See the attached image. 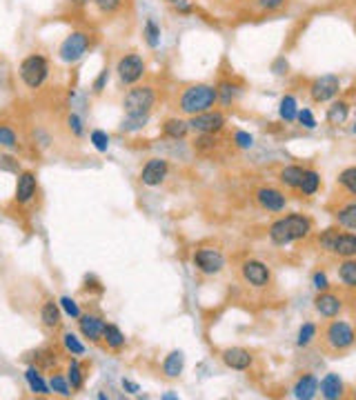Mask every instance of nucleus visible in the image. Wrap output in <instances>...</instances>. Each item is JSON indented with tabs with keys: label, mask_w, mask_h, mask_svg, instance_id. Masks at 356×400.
<instances>
[{
	"label": "nucleus",
	"mask_w": 356,
	"mask_h": 400,
	"mask_svg": "<svg viewBox=\"0 0 356 400\" xmlns=\"http://www.w3.org/2000/svg\"><path fill=\"white\" fill-rule=\"evenodd\" d=\"M122 389H127L130 394H138V392H141V387H138L136 382H132L130 378H122Z\"/></svg>",
	"instance_id": "nucleus-55"
},
{
	"label": "nucleus",
	"mask_w": 356,
	"mask_h": 400,
	"mask_svg": "<svg viewBox=\"0 0 356 400\" xmlns=\"http://www.w3.org/2000/svg\"><path fill=\"white\" fill-rule=\"evenodd\" d=\"M107 81H110V69H103V71L98 73V78L94 81V91H96V94H101V91L105 89Z\"/></svg>",
	"instance_id": "nucleus-53"
},
{
	"label": "nucleus",
	"mask_w": 356,
	"mask_h": 400,
	"mask_svg": "<svg viewBox=\"0 0 356 400\" xmlns=\"http://www.w3.org/2000/svg\"><path fill=\"white\" fill-rule=\"evenodd\" d=\"M234 143H236V147H239V149H250V147L254 145V136L239 129V131L234 134Z\"/></svg>",
	"instance_id": "nucleus-48"
},
{
	"label": "nucleus",
	"mask_w": 356,
	"mask_h": 400,
	"mask_svg": "<svg viewBox=\"0 0 356 400\" xmlns=\"http://www.w3.org/2000/svg\"><path fill=\"white\" fill-rule=\"evenodd\" d=\"M69 3H71L74 7H85V5L91 3V0H69Z\"/></svg>",
	"instance_id": "nucleus-56"
},
{
	"label": "nucleus",
	"mask_w": 356,
	"mask_h": 400,
	"mask_svg": "<svg viewBox=\"0 0 356 400\" xmlns=\"http://www.w3.org/2000/svg\"><path fill=\"white\" fill-rule=\"evenodd\" d=\"M216 105H219V94H216V87L207 85V83H198V85L188 87L178 98L180 112L188 116L209 112Z\"/></svg>",
	"instance_id": "nucleus-2"
},
{
	"label": "nucleus",
	"mask_w": 356,
	"mask_h": 400,
	"mask_svg": "<svg viewBox=\"0 0 356 400\" xmlns=\"http://www.w3.org/2000/svg\"><path fill=\"white\" fill-rule=\"evenodd\" d=\"M58 305H60V310H63L67 316H71V318H79L81 316V307H79V302H76L74 298L63 296V298L58 300Z\"/></svg>",
	"instance_id": "nucleus-44"
},
{
	"label": "nucleus",
	"mask_w": 356,
	"mask_h": 400,
	"mask_svg": "<svg viewBox=\"0 0 356 400\" xmlns=\"http://www.w3.org/2000/svg\"><path fill=\"white\" fill-rule=\"evenodd\" d=\"M332 254L340 256V258H354L356 256V236L352 232L348 234H338Z\"/></svg>",
	"instance_id": "nucleus-22"
},
{
	"label": "nucleus",
	"mask_w": 356,
	"mask_h": 400,
	"mask_svg": "<svg viewBox=\"0 0 356 400\" xmlns=\"http://www.w3.org/2000/svg\"><path fill=\"white\" fill-rule=\"evenodd\" d=\"M67 127H69V131L76 136V138H81L83 134H85V125H83V118L79 116V114H69L67 116Z\"/></svg>",
	"instance_id": "nucleus-46"
},
{
	"label": "nucleus",
	"mask_w": 356,
	"mask_h": 400,
	"mask_svg": "<svg viewBox=\"0 0 356 400\" xmlns=\"http://www.w3.org/2000/svg\"><path fill=\"white\" fill-rule=\"evenodd\" d=\"M174 7L180 11V13H192L194 11V5H192V0H176Z\"/></svg>",
	"instance_id": "nucleus-54"
},
{
	"label": "nucleus",
	"mask_w": 356,
	"mask_h": 400,
	"mask_svg": "<svg viewBox=\"0 0 356 400\" xmlns=\"http://www.w3.org/2000/svg\"><path fill=\"white\" fill-rule=\"evenodd\" d=\"M287 0H256V5L263 9V11H278L285 7Z\"/></svg>",
	"instance_id": "nucleus-50"
},
{
	"label": "nucleus",
	"mask_w": 356,
	"mask_h": 400,
	"mask_svg": "<svg viewBox=\"0 0 356 400\" xmlns=\"http://www.w3.org/2000/svg\"><path fill=\"white\" fill-rule=\"evenodd\" d=\"M314 310L323 318H336L343 310V298L332 294V291H318V296L314 298Z\"/></svg>",
	"instance_id": "nucleus-15"
},
{
	"label": "nucleus",
	"mask_w": 356,
	"mask_h": 400,
	"mask_svg": "<svg viewBox=\"0 0 356 400\" xmlns=\"http://www.w3.org/2000/svg\"><path fill=\"white\" fill-rule=\"evenodd\" d=\"M194 267L205 273V276H216L221 273L225 267V256L221 249H214V247H200L194 252Z\"/></svg>",
	"instance_id": "nucleus-7"
},
{
	"label": "nucleus",
	"mask_w": 356,
	"mask_h": 400,
	"mask_svg": "<svg viewBox=\"0 0 356 400\" xmlns=\"http://www.w3.org/2000/svg\"><path fill=\"white\" fill-rule=\"evenodd\" d=\"M318 394V378L312 374H305L297 380V384L292 387V396L299 400H312Z\"/></svg>",
	"instance_id": "nucleus-19"
},
{
	"label": "nucleus",
	"mask_w": 356,
	"mask_h": 400,
	"mask_svg": "<svg viewBox=\"0 0 356 400\" xmlns=\"http://www.w3.org/2000/svg\"><path fill=\"white\" fill-rule=\"evenodd\" d=\"M194 147H196L198 151H209V149H214V147H216V138H214V134H200V136L196 138Z\"/></svg>",
	"instance_id": "nucleus-47"
},
{
	"label": "nucleus",
	"mask_w": 356,
	"mask_h": 400,
	"mask_svg": "<svg viewBox=\"0 0 356 400\" xmlns=\"http://www.w3.org/2000/svg\"><path fill=\"white\" fill-rule=\"evenodd\" d=\"M312 232V220L301 213H289L285 218H278L270 227V240L278 247H287V245L303 240Z\"/></svg>",
	"instance_id": "nucleus-1"
},
{
	"label": "nucleus",
	"mask_w": 356,
	"mask_h": 400,
	"mask_svg": "<svg viewBox=\"0 0 356 400\" xmlns=\"http://www.w3.org/2000/svg\"><path fill=\"white\" fill-rule=\"evenodd\" d=\"M167 3H172V5H174V3H176V0H167Z\"/></svg>",
	"instance_id": "nucleus-57"
},
{
	"label": "nucleus",
	"mask_w": 356,
	"mask_h": 400,
	"mask_svg": "<svg viewBox=\"0 0 356 400\" xmlns=\"http://www.w3.org/2000/svg\"><path fill=\"white\" fill-rule=\"evenodd\" d=\"M336 223L348 229V232H356V203H348L336 211Z\"/></svg>",
	"instance_id": "nucleus-28"
},
{
	"label": "nucleus",
	"mask_w": 356,
	"mask_h": 400,
	"mask_svg": "<svg viewBox=\"0 0 356 400\" xmlns=\"http://www.w3.org/2000/svg\"><path fill=\"white\" fill-rule=\"evenodd\" d=\"M79 329H81V334L87 338L89 343H101L103 341V329H105V325L107 322L101 318V316H96V314H81L79 318Z\"/></svg>",
	"instance_id": "nucleus-14"
},
{
	"label": "nucleus",
	"mask_w": 356,
	"mask_h": 400,
	"mask_svg": "<svg viewBox=\"0 0 356 400\" xmlns=\"http://www.w3.org/2000/svg\"><path fill=\"white\" fill-rule=\"evenodd\" d=\"M183 367H185V353H183L180 349H176V351H172V353H169V356L165 358V363H163V374H165L167 378H178V376L183 374Z\"/></svg>",
	"instance_id": "nucleus-23"
},
{
	"label": "nucleus",
	"mask_w": 356,
	"mask_h": 400,
	"mask_svg": "<svg viewBox=\"0 0 356 400\" xmlns=\"http://www.w3.org/2000/svg\"><path fill=\"white\" fill-rule=\"evenodd\" d=\"M297 120L301 122L305 129H314V127H316V118H314V114L309 112V110H299Z\"/></svg>",
	"instance_id": "nucleus-49"
},
{
	"label": "nucleus",
	"mask_w": 356,
	"mask_h": 400,
	"mask_svg": "<svg viewBox=\"0 0 356 400\" xmlns=\"http://www.w3.org/2000/svg\"><path fill=\"white\" fill-rule=\"evenodd\" d=\"M147 120H149V116H125L120 129L122 131H141L147 125Z\"/></svg>",
	"instance_id": "nucleus-40"
},
{
	"label": "nucleus",
	"mask_w": 356,
	"mask_h": 400,
	"mask_svg": "<svg viewBox=\"0 0 356 400\" xmlns=\"http://www.w3.org/2000/svg\"><path fill=\"white\" fill-rule=\"evenodd\" d=\"M348 118H350V102L348 100H334L328 107V114H325V120H328L330 125H334V127L343 125Z\"/></svg>",
	"instance_id": "nucleus-20"
},
{
	"label": "nucleus",
	"mask_w": 356,
	"mask_h": 400,
	"mask_svg": "<svg viewBox=\"0 0 356 400\" xmlns=\"http://www.w3.org/2000/svg\"><path fill=\"white\" fill-rule=\"evenodd\" d=\"M312 283H314V287H316L318 291H328V287H330L328 276H325L323 271H316V273L312 276Z\"/></svg>",
	"instance_id": "nucleus-52"
},
{
	"label": "nucleus",
	"mask_w": 356,
	"mask_h": 400,
	"mask_svg": "<svg viewBox=\"0 0 356 400\" xmlns=\"http://www.w3.org/2000/svg\"><path fill=\"white\" fill-rule=\"evenodd\" d=\"M256 203L265 209V211H272V213H278L287 207V196L276 189V187H260L256 192Z\"/></svg>",
	"instance_id": "nucleus-12"
},
{
	"label": "nucleus",
	"mask_w": 356,
	"mask_h": 400,
	"mask_svg": "<svg viewBox=\"0 0 356 400\" xmlns=\"http://www.w3.org/2000/svg\"><path fill=\"white\" fill-rule=\"evenodd\" d=\"M303 172L305 169L299 167V165H287L281 169V174H278V180H281L285 187H292V189H299V182L303 178Z\"/></svg>",
	"instance_id": "nucleus-25"
},
{
	"label": "nucleus",
	"mask_w": 356,
	"mask_h": 400,
	"mask_svg": "<svg viewBox=\"0 0 356 400\" xmlns=\"http://www.w3.org/2000/svg\"><path fill=\"white\" fill-rule=\"evenodd\" d=\"M299 114V102L294 96H283L281 105H278V116H281L285 122H294Z\"/></svg>",
	"instance_id": "nucleus-32"
},
{
	"label": "nucleus",
	"mask_w": 356,
	"mask_h": 400,
	"mask_svg": "<svg viewBox=\"0 0 356 400\" xmlns=\"http://www.w3.org/2000/svg\"><path fill=\"white\" fill-rule=\"evenodd\" d=\"M287 69H289V63H287V60H285L283 56H281V58H276L274 63H272V71H274L276 76H285Z\"/></svg>",
	"instance_id": "nucleus-51"
},
{
	"label": "nucleus",
	"mask_w": 356,
	"mask_h": 400,
	"mask_svg": "<svg viewBox=\"0 0 356 400\" xmlns=\"http://www.w3.org/2000/svg\"><path fill=\"white\" fill-rule=\"evenodd\" d=\"M336 238H338V232H336V229H325V232L321 234V238H318V242H321V247H323L325 252H330V254H332Z\"/></svg>",
	"instance_id": "nucleus-45"
},
{
	"label": "nucleus",
	"mask_w": 356,
	"mask_h": 400,
	"mask_svg": "<svg viewBox=\"0 0 356 400\" xmlns=\"http://www.w3.org/2000/svg\"><path fill=\"white\" fill-rule=\"evenodd\" d=\"M323 338H325V345H328L332 351H348L356 343L354 327L345 320H332L330 325L325 327Z\"/></svg>",
	"instance_id": "nucleus-5"
},
{
	"label": "nucleus",
	"mask_w": 356,
	"mask_h": 400,
	"mask_svg": "<svg viewBox=\"0 0 356 400\" xmlns=\"http://www.w3.org/2000/svg\"><path fill=\"white\" fill-rule=\"evenodd\" d=\"M91 3L96 5V9L101 13H116L122 7V3H125V0H91Z\"/></svg>",
	"instance_id": "nucleus-43"
},
{
	"label": "nucleus",
	"mask_w": 356,
	"mask_h": 400,
	"mask_svg": "<svg viewBox=\"0 0 356 400\" xmlns=\"http://www.w3.org/2000/svg\"><path fill=\"white\" fill-rule=\"evenodd\" d=\"M0 147L3 149H18V136L9 125H0Z\"/></svg>",
	"instance_id": "nucleus-35"
},
{
	"label": "nucleus",
	"mask_w": 356,
	"mask_h": 400,
	"mask_svg": "<svg viewBox=\"0 0 356 400\" xmlns=\"http://www.w3.org/2000/svg\"><path fill=\"white\" fill-rule=\"evenodd\" d=\"M38 189V180L34 172H21L16 178V203L18 205H27L32 203Z\"/></svg>",
	"instance_id": "nucleus-16"
},
{
	"label": "nucleus",
	"mask_w": 356,
	"mask_h": 400,
	"mask_svg": "<svg viewBox=\"0 0 356 400\" xmlns=\"http://www.w3.org/2000/svg\"><path fill=\"white\" fill-rule=\"evenodd\" d=\"M316 338V325L314 322H305V325L299 329V338H297V345L299 347H307Z\"/></svg>",
	"instance_id": "nucleus-39"
},
{
	"label": "nucleus",
	"mask_w": 356,
	"mask_h": 400,
	"mask_svg": "<svg viewBox=\"0 0 356 400\" xmlns=\"http://www.w3.org/2000/svg\"><path fill=\"white\" fill-rule=\"evenodd\" d=\"M143 36H145L147 47H151V49H156L159 45H161V27L156 25V20H154V18H147L145 29H143Z\"/></svg>",
	"instance_id": "nucleus-34"
},
{
	"label": "nucleus",
	"mask_w": 356,
	"mask_h": 400,
	"mask_svg": "<svg viewBox=\"0 0 356 400\" xmlns=\"http://www.w3.org/2000/svg\"><path fill=\"white\" fill-rule=\"evenodd\" d=\"M299 189H301L305 196H314V194L321 189V174L314 172V169H305L303 178H301V182H299Z\"/></svg>",
	"instance_id": "nucleus-27"
},
{
	"label": "nucleus",
	"mask_w": 356,
	"mask_h": 400,
	"mask_svg": "<svg viewBox=\"0 0 356 400\" xmlns=\"http://www.w3.org/2000/svg\"><path fill=\"white\" fill-rule=\"evenodd\" d=\"M67 382H69V387L71 392H79L83 389V384H85V374H83V365L79 360H69L67 365Z\"/></svg>",
	"instance_id": "nucleus-30"
},
{
	"label": "nucleus",
	"mask_w": 356,
	"mask_h": 400,
	"mask_svg": "<svg viewBox=\"0 0 356 400\" xmlns=\"http://www.w3.org/2000/svg\"><path fill=\"white\" fill-rule=\"evenodd\" d=\"M188 127L196 134H219L225 127V114L219 110H209L203 114L190 116Z\"/></svg>",
	"instance_id": "nucleus-9"
},
{
	"label": "nucleus",
	"mask_w": 356,
	"mask_h": 400,
	"mask_svg": "<svg viewBox=\"0 0 356 400\" xmlns=\"http://www.w3.org/2000/svg\"><path fill=\"white\" fill-rule=\"evenodd\" d=\"M318 392L325 400H338L345 392V382L338 374H325V378L318 382Z\"/></svg>",
	"instance_id": "nucleus-18"
},
{
	"label": "nucleus",
	"mask_w": 356,
	"mask_h": 400,
	"mask_svg": "<svg viewBox=\"0 0 356 400\" xmlns=\"http://www.w3.org/2000/svg\"><path fill=\"white\" fill-rule=\"evenodd\" d=\"M163 131L167 138H172V141H183V138L188 136L190 127H188V122L180 118H169V120H165Z\"/></svg>",
	"instance_id": "nucleus-26"
},
{
	"label": "nucleus",
	"mask_w": 356,
	"mask_h": 400,
	"mask_svg": "<svg viewBox=\"0 0 356 400\" xmlns=\"http://www.w3.org/2000/svg\"><path fill=\"white\" fill-rule=\"evenodd\" d=\"M154 105H156V89L151 85H134L122 98V110L127 116H149Z\"/></svg>",
	"instance_id": "nucleus-3"
},
{
	"label": "nucleus",
	"mask_w": 356,
	"mask_h": 400,
	"mask_svg": "<svg viewBox=\"0 0 356 400\" xmlns=\"http://www.w3.org/2000/svg\"><path fill=\"white\" fill-rule=\"evenodd\" d=\"M338 278L345 287H356V260L354 258H345L343 263L338 265Z\"/></svg>",
	"instance_id": "nucleus-31"
},
{
	"label": "nucleus",
	"mask_w": 356,
	"mask_h": 400,
	"mask_svg": "<svg viewBox=\"0 0 356 400\" xmlns=\"http://www.w3.org/2000/svg\"><path fill=\"white\" fill-rule=\"evenodd\" d=\"M167 172H169L167 160H163V158H151V160H147V165L143 167L141 182L145 184V187H159V184L167 178Z\"/></svg>",
	"instance_id": "nucleus-13"
},
{
	"label": "nucleus",
	"mask_w": 356,
	"mask_h": 400,
	"mask_svg": "<svg viewBox=\"0 0 356 400\" xmlns=\"http://www.w3.org/2000/svg\"><path fill=\"white\" fill-rule=\"evenodd\" d=\"M116 73L122 85H136L138 81H143L145 76V60L138 54L122 56L116 65Z\"/></svg>",
	"instance_id": "nucleus-8"
},
{
	"label": "nucleus",
	"mask_w": 356,
	"mask_h": 400,
	"mask_svg": "<svg viewBox=\"0 0 356 400\" xmlns=\"http://www.w3.org/2000/svg\"><path fill=\"white\" fill-rule=\"evenodd\" d=\"M216 94H219V102L223 107H229L231 102H234L236 94H239V87L234 83H229V81H223L219 87H216Z\"/></svg>",
	"instance_id": "nucleus-33"
},
{
	"label": "nucleus",
	"mask_w": 356,
	"mask_h": 400,
	"mask_svg": "<svg viewBox=\"0 0 356 400\" xmlns=\"http://www.w3.org/2000/svg\"><path fill=\"white\" fill-rule=\"evenodd\" d=\"M89 45H91L89 34H85V32H71L63 42H60L58 58L63 60V63H67V65L79 63V60L87 54Z\"/></svg>",
	"instance_id": "nucleus-6"
},
{
	"label": "nucleus",
	"mask_w": 356,
	"mask_h": 400,
	"mask_svg": "<svg viewBox=\"0 0 356 400\" xmlns=\"http://www.w3.org/2000/svg\"><path fill=\"white\" fill-rule=\"evenodd\" d=\"M241 276L243 281L254 289H263L272 283V271L263 260H245L241 265Z\"/></svg>",
	"instance_id": "nucleus-10"
},
{
	"label": "nucleus",
	"mask_w": 356,
	"mask_h": 400,
	"mask_svg": "<svg viewBox=\"0 0 356 400\" xmlns=\"http://www.w3.org/2000/svg\"><path fill=\"white\" fill-rule=\"evenodd\" d=\"M25 380H27V384H29V389H32L34 394H38V396H50L52 392H50V384L45 382V378L40 376V372L36 367H29L27 372H25Z\"/></svg>",
	"instance_id": "nucleus-24"
},
{
	"label": "nucleus",
	"mask_w": 356,
	"mask_h": 400,
	"mask_svg": "<svg viewBox=\"0 0 356 400\" xmlns=\"http://www.w3.org/2000/svg\"><path fill=\"white\" fill-rule=\"evenodd\" d=\"M89 141H91V145H94L98 151H107V149H110V136H107L103 129H94V131H91Z\"/></svg>",
	"instance_id": "nucleus-42"
},
{
	"label": "nucleus",
	"mask_w": 356,
	"mask_h": 400,
	"mask_svg": "<svg viewBox=\"0 0 356 400\" xmlns=\"http://www.w3.org/2000/svg\"><path fill=\"white\" fill-rule=\"evenodd\" d=\"M0 169H3V172H9V174H16V176L23 172V169H21V160L9 156V153H0Z\"/></svg>",
	"instance_id": "nucleus-41"
},
{
	"label": "nucleus",
	"mask_w": 356,
	"mask_h": 400,
	"mask_svg": "<svg viewBox=\"0 0 356 400\" xmlns=\"http://www.w3.org/2000/svg\"><path fill=\"white\" fill-rule=\"evenodd\" d=\"M63 345H65V349L71 353V356H83V353H85V345L81 343V338L76 334H71V331L63 334Z\"/></svg>",
	"instance_id": "nucleus-37"
},
{
	"label": "nucleus",
	"mask_w": 356,
	"mask_h": 400,
	"mask_svg": "<svg viewBox=\"0 0 356 400\" xmlns=\"http://www.w3.org/2000/svg\"><path fill=\"white\" fill-rule=\"evenodd\" d=\"M338 184L345 187L350 196H356V167H348L338 174Z\"/></svg>",
	"instance_id": "nucleus-36"
},
{
	"label": "nucleus",
	"mask_w": 356,
	"mask_h": 400,
	"mask_svg": "<svg viewBox=\"0 0 356 400\" xmlns=\"http://www.w3.org/2000/svg\"><path fill=\"white\" fill-rule=\"evenodd\" d=\"M103 341H105V345L110 347V349L118 351V349L125 347V334H122L116 325H105V329H103Z\"/></svg>",
	"instance_id": "nucleus-29"
},
{
	"label": "nucleus",
	"mask_w": 356,
	"mask_h": 400,
	"mask_svg": "<svg viewBox=\"0 0 356 400\" xmlns=\"http://www.w3.org/2000/svg\"><path fill=\"white\" fill-rule=\"evenodd\" d=\"M60 318H63V314H60V305L58 302L47 300L40 307V322L47 329H56L60 325Z\"/></svg>",
	"instance_id": "nucleus-21"
},
{
	"label": "nucleus",
	"mask_w": 356,
	"mask_h": 400,
	"mask_svg": "<svg viewBox=\"0 0 356 400\" xmlns=\"http://www.w3.org/2000/svg\"><path fill=\"white\" fill-rule=\"evenodd\" d=\"M21 81L29 89H40L50 78V63L42 54H29L21 63Z\"/></svg>",
	"instance_id": "nucleus-4"
},
{
	"label": "nucleus",
	"mask_w": 356,
	"mask_h": 400,
	"mask_svg": "<svg viewBox=\"0 0 356 400\" xmlns=\"http://www.w3.org/2000/svg\"><path fill=\"white\" fill-rule=\"evenodd\" d=\"M47 384H50V392H52V394L65 396V398L74 394L71 387H69V382H67V378H65V376H60V374H54L52 380H50Z\"/></svg>",
	"instance_id": "nucleus-38"
},
{
	"label": "nucleus",
	"mask_w": 356,
	"mask_h": 400,
	"mask_svg": "<svg viewBox=\"0 0 356 400\" xmlns=\"http://www.w3.org/2000/svg\"><path fill=\"white\" fill-rule=\"evenodd\" d=\"M340 91V81L338 76H318V78L309 85V98H312L314 102H330L338 96Z\"/></svg>",
	"instance_id": "nucleus-11"
},
{
	"label": "nucleus",
	"mask_w": 356,
	"mask_h": 400,
	"mask_svg": "<svg viewBox=\"0 0 356 400\" xmlns=\"http://www.w3.org/2000/svg\"><path fill=\"white\" fill-rule=\"evenodd\" d=\"M223 363L229 369H236V372H245L252 365V353L243 349V347H229L223 351Z\"/></svg>",
	"instance_id": "nucleus-17"
}]
</instances>
